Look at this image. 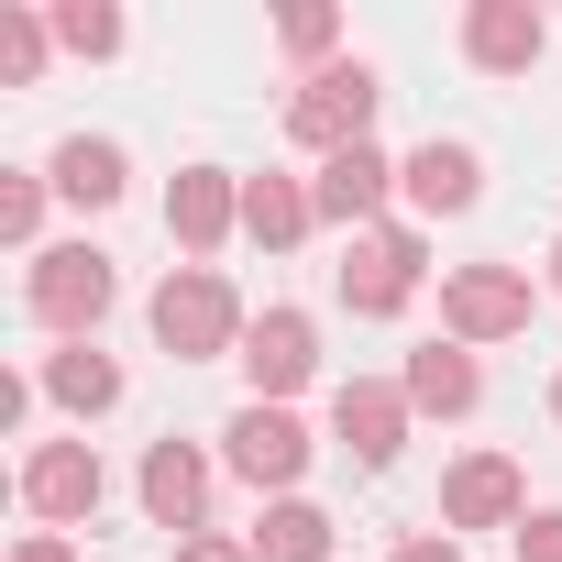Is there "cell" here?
I'll list each match as a JSON object with an SVG mask.
<instances>
[{
	"instance_id": "8992f818",
	"label": "cell",
	"mask_w": 562,
	"mask_h": 562,
	"mask_svg": "<svg viewBox=\"0 0 562 562\" xmlns=\"http://www.w3.org/2000/svg\"><path fill=\"white\" fill-rule=\"evenodd\" d=\"M310 419L299 408H265V397H243L232 408V430H221V463L254 485V496H299V474H310Z\"/></svg>"
},
{
	"instance_id": "484cf974",
	"label": "cell",
	"mask_w": 562,
	"mask_h": 562,
	"mask_svg": "<svg viewBox=\"0 0 562 562\" xmlns=\"http://www.w3.org/2000/svg\"><path fill=\"white\" fill-rule=\"evenodd\" d=\"M386 562H463V540H452V529H408Z\"/></svg>"
},
{
	"instance_id": "8fae6325",
	"label": "cell",
	"mask_w": 562,
	"mask_h": 562,
	"mask_svg": "<svg viewBox=\"0 0 562 562\" xmlns=\"http://www.w3.org/2000/svg\"><path fill=\"white\" fill-rule=\"evenodd\" d=\"M133 496H144V518H155L166 540H199V529H210V452L166 430V441L144 452V474H133Z\"/></svg>"
},
{
	"instance_id": "d6986e66",
	"label": "cell",
	"mask_w": 562,
	"mask_h": 562,
	"mask_svg": "<svg viewBox=\"0 0 562 562\" xmlns=\"http://www.w3.org/2000/svg\"><path fill=\"white\" fill-rule=\"evenodd\" d=\"M45 177H56V199H78V210H111V199L133 188V155H122L111 133H67V144L45 155Z\"/></svg>"
},
{
	"instance_id": "d4e9b609",
	"label": "cell",
	"mask_w": 562,
	"mask_h": 562,
	"mask_svg": "<svg viewBox=\"0 0 562 562\" xmlns=\"http://www.w3.org/2000/svg\"><path fill=\"white\" fill-rule=\"evenodd\" d=\"M518 562H562V507H529L518 518Z\"/></svg>"
},
{
	"instance_id": "f1b7e54d",
	"label": "cell",
	"mask_w": 562,
	"mask_h": 562,
	"mask_svg": "<svg viewBox=\"0 0 562 562\" xmlns=\"http://www.w3.org/2000/svg\"><path fill=\"white\" fill-rule=\"evenodd\" d=\"M551 299H562V243H551Z\"/></svg>"
},
{
	"instance_id": "f546056e",
	"label": "cell",
	"mask_w": 562,
	"mask_h": 562,
	"mask_svg": "<svg viewBox=\"0 0 562 562\" xmlns=\"http://www.w3.org/2000/svg\"><path fill=\"white\" fill-rule=\"evenodd\" d=\"M551 419H562V375H551Z\"/></svg>"
},
{
	"instance_id": "ba28073f",
	"label": "cell",
	"mask_w": 562,
	"mask_h": 562,
	"mask_svg": "<svg viewBox=\"0 0 562 562\" xmlns=\"http://www.w3.org/2000/svg\"><path fill=\"white\" fill-rule=\"evenodd\" d=\"M408 419H419V408H408L397 375H342V386H331V441H342L364 474H386V463L408 452Z\"/></svg>"
},
{
	"instance_id": "44dd1931",
	"label": "cell",
	"mask_w": 562,
	"mask_h": 562,
	"mask_svg": "<svg viewBox=\"0 0 562 562\" xmlns=\"http://www.w3.org/2000/svg\"><path fill=\"white\" fill-rule=\"evenodd\" d=\"M45 199H56V177H45V166H12V177H0V243H12L23 265L45 254Z\"/></svg>"
},
{
	"instance_id": "ffe728a7",
	"label": "cell",
	"mask_w": 562,
	"mask_h": 562,
	"mask_svg": "<svg viewBox=\"0 0 562 562\" xmlns=\"http://www.w3.org/2000/svg\"><path fill=\"white\" fill-rule=\"evenodd\" d=\"M243 540H254V562H331L342 529H331V507H310V496H276Z\"/></svg>"
},
{
	"instance_id": "e0dca14e",
	"label": "cell",
	"mask_w": 562,
	"mask_h": 562,
	"mask_svg": "<svg viewBox=\"0 0 562 562\" xmlns=\"http://www.w3.org/2000/svg\"><path fill=\"white\" fill-rule=\"evenodd\" d=\"M397 386H408V408H419V419H474V408H485V364H474L463 342H419Z\"/></svg>"
},
{
	"instance_id": "9c48e42d",
	"label": "cell",
	"mask_w": 562,
	"mask_h": 562,
	"mask_svg": "<svg viewBox=\"0 0 562 562\" xmlns=\"http://www.w3.org/2000/svg\"><path fill=\"white\" fill-rule=\"evenodd\" d=\"M232 364H243V386H254L265 408H288V397L321 375V321H310V310H265V321L243 331Z\"/></svg>"
},
{
	"instance_id": "4fadbf2b",
	"label": "cell",
	"mask_w": 562,
	"mask_h": 562,
	"mask_svg": "<svg viewBox=\"0 0 562 562\" xmlns=\"http://www.w3.org/2000/svg\"><path fill=\"white\" fill-rule=\"evenodd\" d=\"M540 56H551V12H529V0H463V67L529 78Z\"/></svg>"
},
{
	"instance_id": "30bf717a",
	"label": "cell",
	"mask_w": 562,
	"mask_h": 562,
	"mask_svg": "<svg viewBox=\"0 0 562 562\" xmlns=\"http://www.w3.org/2000/svg\"><path fill=\"white\" fill-rule=\"evenodd\" d=\"M232 232H243V177H232V166H177V188H166V243H177L188 265H210Z\"/></svg>"
},
{
	"instance_id": "5b68a950",
	"label": "cell",
	"mask_w": 562,
	"mask_h": 562,
	"mask_svg": "<svg viewBox=\"0 0 562 562\" xmlns=\"http://www.w3.org/2000/svg\"><path fill=\"white\" fill-rule=\"evenodd\" d=\"M529 310H540L529 265H441V342H463V353L518 342V331H529Z\"/></svg>"
},
{
	"instance_id": "277c9868",
	"label": "cell",
	"mask_w": 562,
	"mask_h": 562,
	"mask_svg": "<svg viewBox=\"0 0 562 562\" xmlns=\"http://www.w3.org/2000/svg\"><path fill=\"white\" fill-rule=\"evenodd\" d=\"M419 276H430V232L419 221H375V232H353V254H342V310L353 321H397L408 299H419Z\"/></svg>"
},
{
	"instance_id": "ac0fdd59",
	"label": "cell",
	"mask_w": 562,
	"mask_h": 562,
	"mask_svg": "<svg viewBox=\"0 0 562 562\" xmlns=\"http://www.w3.org/2000/svg\"><path fill=\"white\" fill-rule=\"evenodd\" d=\"M321 232V199H310V177H243V243H265V254H299Z\"/></svg>"
},
{
	"instance_id": "9a60e30c",
	"label": "cell",
	"mask_w": 562,
	"mask_h": 562,
	"mask_svg": "<svg viewBox=\"0 0 562 562\" xmlns=\"http://www.w3.org/2000/svg\"><path fill=\"white\" fill-rule=\"evenodd\" d=\"M310 199H321L331 232H375L386 199H397V155H386V144H353V155H331V166L310 177Z\"/></svg>"
},
{
	"instance_id": "3957f363",
	"label": "cell",
	"mask_w": 562,
	"mask_h": 562,
	"mask_svg": "<svg viewBox=\"0 0 562 562\" xmlns=\"http://www.w3.org/2000/svg\"><path fill=\"white\" fill-rule=\"evenodd\" d=\"M375 100H386V78H375L364 56H331L321 78H299V89H288V144L331 166V155L375 144Z\"/></svg>"
},
{
	"instance_id": "7c38bea8",
	"label": "cell",
	"mask_w": 562,
	"mask_h": 562,
	"mask_svg": "<svg viewBox=\"0 0 562 562\" xmlns=\"http://www.w3.org/2000/svg\"><path fill=\"white\" fill-rule=\"evenodd\" d=\"M518 518H529V474L507 463V452H463L452 474H441V529L463 540V529H507L518 540Z\"/></svg>"
},
{
	"instance_id": "83f0119b",
	"label": "cell",
	"mask_w": 562,
	"mask_h": 562,
	"mask_svg": "<svg viewBox=\"0 0 562 562\" xmlns=\"http://www.w3.org/2000/svg\"><path fill=\"white\" fill-rule=\"evenodd\" d=\"M12 562H78V540H67V529H23V540H12Z\"/></svg>"
},
{
	"instance_id": "603a6c76",
	"label": "cell",
	"mask_w": 562,
	"mask_h": 562,
	"mask_svg": "<svg viewBox=\"0 0 562 562\" xmlns=\"http://www.w3.org/2000/svg\"><path fill=\"white\" fill-rule=\"evenodd\" d=\"M45 45H56L45 12H0V89H34L45 78Z\"/></svg>"
},
{
	"instance_id": "5bb4252c",
	"label": "cell",
	"mask_w": 562,
	"mask_h": 562,
	"mask_svg": "<svg viewBox=\"0 0 562 562\" xmlns=\"http://www.w3.org/2000/svg\"><path fill=\"white\" fill-rule=\"evenodd\" d=\"M397 199H408L419 221H463V210L485 199V155L452 144V133H430L419 155H397Z\"/></svg>"
},
{
	"instance_id": "52a82bcc",
	"label": "cell",
	"mask_w": 562,
	"mask_h": 562,
	"mask_svg": "<svg viewBox=\"0 0 562 562\" xmlns=\"http://www.w3.org/2000/svg\"><path fill=\"white\" fill-rule=\"evenodd\" d=\"M100 496H111V474H100L89 441H34V452H23V518H34V529H89Z\"/></svg>"
},
{
	"instance_id": "7a4b0ae2",
	"label": "cell",
	"mask_w": 562,
	"mask_h": 562,
	"mask_svg": "<svg viewBox=\"0 0 562 562\" xmlns=\"http://www.w3.org/2000/svg\"><path fill=\"white\" fill-rule=\"evenodd\" d=\"M155 342H166V364H221V353H243V299H232V276L221 265H177L166 288H155Z\"/></svg>"
},
{
	"instance_id": "6da1fadb",
	"label": "cell",
	"mask_w": 562,
	"mask_h": 562,
	"mask_svg": "<svg viewBox=\"0 0 562 562\" xmlns=\"http://www.w3.org/2000/svg\"><path fill=\"white\" fill-rule=\"evenodd\" d=\"M23 310H34V331H56V342H100V321L122 310V265H111L100 243H45V254L23 265Z\"/></svg>"
},
{
	"instance_id": "7402d4cb",
	"label": "cell",
	"mask_w": 562,
	"mask_h": 562,
	"mask_svg": "<svg viewBox=\"0 0 562 562\" xmlns=\"http://www.w3.org/2000/svg\"><path fill=\"white\" fill-rule=\"evenodd\" d=\"M45 23H56V45H67V56H122V45H133V23L111 12V0H56Z\"/></svg>"
},
{
	"instance_id": "cb8c5ba5",
	"label": "cell",
	"mask_w": 562,
	"mask_h": 562,
	"mask_svg": "<svg viewBox=\"0 0 562 562\" xmlns=\"http://www.w3.org/2000/svg\"><path fill=\"white\" fill-rule=\"evenodd\" d=\"M276 45H288L310 78L331 67V45H342V12H321V0H299V12H276Z\"/></svg>"
},
{
	"instance_id": "2e32d148",
	"label": "cell",
	"mask_w": 562,
	"mask_h": 562,
	"mask_svg": "<svg viewBox=\"0 0 562 562\" xmlns=\"http://www.w3.org/2000/svg\"><path fill=\"white\" fill-rule=\"evenodd\" d=\"M34 386H45V397H56V408H67V419H78V430H89V419H111V408H122V364H111V353H100V342H56V353H45V364H34Z\"/></svg>"
},
{
	"instance_id": "4316f807",
	"label": "cell",
	"mask_w": 562,
	"mask_h": 562,
	"mask_svg": "<svg viewBox=\"0 0 562 562\" xmlns=\"http://www.w3.org/2000/svg\"><path fill=\"white\" fill-rule=\"evenodd\" d=\"M177 562H254V540H221V529H199V540H177Z\"/></svg>"
}]
</instances>
